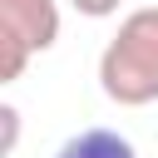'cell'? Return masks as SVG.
<instances>
[{"mask_svg": "<svg viewBox=\"0 0 158 158\" xmlns=\"http://www.w3.org/2000/svg\"><path fill=\"white\" fill-rule=\"evenodd\" d=\"M54 158H138V153H133V143H128L123 133H114V128H84V133H74V138H64Z\"/></svg>", "mask_w": 158, "mask_h": 158, "instance_id": "cell-3", "label": "cell"}, {"mask_svg": "<svg viewBox=\"0 0 158 158\" xmlns=\"http://www.w3.org/2000/svg\"><path fill=\"white\" fill-rule=\"evenodd\" d=\"M0 118H5V148H15V133H20V114L5 104V109H0Z\"/></svg>", "mask_w": 158, "mask_h": 158, "instance_id": "cell-5", "label": "cell"}, {"mask_svg": "<svg viewBox=\"0 0 158 158\" xmlns=\"http://www.w3.org/2000/svg\"><path fill=\"white\" fill-rule=\"evenodd\" d=\"M69 5H74L79 15H89V20H104V15H114L123 0H69Z\"/></svg>", "mask_w": 158, "mask_h": 158, "instance_id": "cell-4", "label": "cell"}, {"mask_svg": "<svg viewBox=\"0 0 158 158\" xmlns=\"http://www.w3.org/2000/svg\"><path fill=\"white\" fill-rule=\"evenodd\" d=\"M0 40L30 54L59 40V5L54 0H0Z\"/></svg>", "mask_w": 158, "mask_h": 158, "instance_id": "cell-2", "label": "cell"}, {"mask_svg": "<svg viewBox=\"0 0 158 158\" xmlns=\"http://www.w3.org/2000/svg\"><path fill=\"white\" fill-rule=\"evenodd\" d=\"M99 89L123 109H143L158 99V5L133 10L118 25V35L104 44Z\"/></svg>", "mask_w": 158, "mask_h": 158, "instance_id": "cell-1", "label": "cell"}]
</instances>
